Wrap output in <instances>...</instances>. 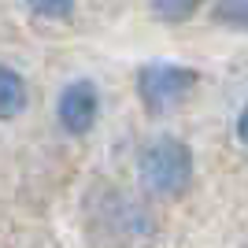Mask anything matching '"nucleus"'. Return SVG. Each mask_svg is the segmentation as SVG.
<instances>
[{
  "label": "nucleus",
  "mask_w": 248,
  "mask_h": 248,
  "mask_svg": "<svg viewBox=\"0 0 248 248\" xmlns=\"http://www.w3.org/2000/svg\"><path fill=\"white\" fill-rule=\"evenodd\" d=\"M141 182L159 197H178L193 182V152L178 137H155L141 152Z\"/></svg>",
  "instance_id": "nucleus-1"
},
{
  "label": "nucleus",
  "mask_w": 248,
  "mask_h": 248,
  "mask_svg": "<svg viewBox=\"0 0 248 248\" xmlns=\"http://www.w3.org/2000/svg\"><path fill=\"white\" fill-rule=\"evenodd\" d=\"M56 115H60V126L67 134H89L96 126V115H100V93H96V85L89 78L67 82L60 100H56Z\"/></svg>",
  "instance_id": "nucleus-3"
},
{
  "label": "nucleus",
  "mask_w": 248,
  "mask_h": 248,
  "mask_svg": "<svg viewBox=\"0 0 248 248\" xmlns=\"http://www.w3.org/2000/svg\"><path fill=\"white\" fill-rule=\"evenodd\" d=\"M197 8H200V0H152L155 19H163V22H186Z\"/></svg>",
  "instance_id": "nucleus-5"
},
{
  "label": "nucleus",
  "mask_w": 248,
  "mask_h": 248,
  "mask_svg": "<svg viewBox=\"0 0 248 248\" xmlns=\"http://www.w3.org/2000/svg\"><path fill=\"white\" fill-rule=\"evenodd\" d=\"M200 74L182 63H148L137 71V96L152 115H163L197 89Z\"/></svg>",
  "instance_id": "nucleus-2"
},
{
  "label": "nucleus",
  "mask_w": 248,
  "mask_h": 248,
  "mask_svg": "<svg viewBox=\"0 0 248 248\" xmlns=\"http://www.w3.org/2000/svg\"><path fill=\"white\" fill-rule=\"evenodd\" d=\"M237 137L248 145V104H245V111H241V119H237Z\"/></svg>",
  "instance_id": "nucleus-8"
},
{
  "label": "nucleus",
  "mask_w": 248,
  "mask_h": 248,
  "mask_svg": "<svg viewBox=\"0 0 248 248\" xmlns=\"http://www.w3.org/2000/svg\"><path fill=\"white\" fill-rule=\"evenodd\" d=\"M215 19L226 26H237V30H248V0H218Z\"/></svg>",
  "instance_id": "nucleus-6"
},
{
  "label": "nucleus",
  "mask_w": 248,
  "mask_h": 248,
  "mask_svg": "<svg viewBox=\"0 0 248 248\" xmlns=\"http://www.w3.org/2000/svg\"><path fill=\"white\" fill-rule=\"evenodd\" d=\"M26 108V82L19 71L0 63V123H8Z\"/></svg>",
  "instance_id": "nucleus-4"
},
{
  "label": "nucleus",
  "mask_w": 248,
  "mask_h": 248,
  "mask_svg": "<svg viewBox=\"0 0 248 248\" xmlns=\"http://www.w3.org/2000/svg\"><path fill=\"white\" fill-rule=\"evenodd\" d=\"M26 8L41 19H67L74 11V0H26Z\"/></svg>",
  "instance_id": "nucleus-7"
}]
</instances>
